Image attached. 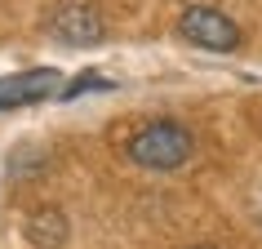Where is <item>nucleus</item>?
<instances>
[{"label":"nucleus","mask_w":262,"mask_h":249,"mask_svg":"<svg viewBox=\"0 0 262 249\" xmlns=\"http://www.w3.org/2000/svg\"><path fill=\"white\" fill-rule=\"evenodd\" d=\"M45 31L62 45L84 49V45H98L107 36V23H102V14H98L94 5H58L54 14H49V23H45Z\"/></svg>","instance_id":"nucleus-3"},{"label":"nucleus","mask_w":262,"mask_h":249,"mask_svg":"<svg viewBox=\"0 0 262 249\" xmlns=\"http://www.w3.org/2000/svg\"><path fill=\"white\" fill-rule=\"evenodd\" d=\"M178 27H182V36L191 45H200V49H213V54L240 49V27H235L222 9H213V5H187Z\"/></svg>","instance_id":"nucleus-2"},{"label":"nucleus","mask_w":262,"mask_h":249,"mask_svg":"<svg viewBox=\"0 0 262 249\" xmlns=\"http://www.w3.org/2000/svg\"><path fill=\"white\" fill-rule=\"evenodd\" d=\"M58 85H62V76H58L54 67L9 76V80H0V111H9V107H27V102H40V98H49V94H62Z\"/></svg>","instance_id":"nucleus-4"},{"label":"nucleus","mask_w":262,"mask_h":249,"mask_svg":"<svg viewBox=\"0 0 262 249\" xmlns=\"http://www.w3.org/2000/svg\"><path fill=\"white\" fill-rule=\"evenodd\" d=\"M191 152H195V138H191V129L178 120H147L124 138V156L138 169H156V174L182 169L191 160Z\"/></svg>","instance_id":"nucleus-1"},{"label":"nucleus","mask_w":262,"mask_h":249,"mask_svg":"<svg viewBox=\"0 0 262 249\" xmlns=\"http://www.w3.org/2000/svg\"><path fill=\"white\" fill-rule=\"evenodd\" d=\"M258 218H262V214H258Z\"/></svg>","instance_id":"nucleus-8"},{"label":"nucleus","mask_w":262,"mask_h":249,"mask_svg":"<svg viewBox=\"0 0 262 249\" xmlns=\"http://www.w3.org/2000/svg\"><path fill=\"white\" fill-rule=\"evenodd\" d=\"M111 76H102V71H84V76H76L71 85H62V94L58 98H76V94H94V89H111Z\"/></svg>","instance_id":"nucleus-6"},{"label":"nucleus","mask_w":262,"mask_h":249,"mask_svg":"<svg viewBox=\"0 0 262 249\" xmlns=\"http://www.w3.org/2000/svg\"><path fill=\"white\" fill-rule=\"evenodd\" d=\"M187 249H213V245H187Z\"/></svg>","instance_id":"nucleus-7"},{"label":"nucleus","mask_w":262,"mask_h":249,"mask_svg":"<svg viewBox=\"0 0 262 249\" xmlns=\"http://www.w3.org/2000/svg\"><path fill=\"white\" fill-rule=\"evenodd\" d=\"M27 236L40 249H58L62 240H67V218H62V209H54V205L36 209V214L27 218Z\"/></svg>","instance_id":"nucleus-5"}]
</instances>
